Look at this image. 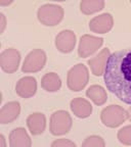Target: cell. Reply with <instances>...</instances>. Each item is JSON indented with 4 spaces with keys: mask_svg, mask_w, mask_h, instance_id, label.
I'll return each instance as SVG.
<instances>
[{
    "mask_svg": "<svg viewBox=\"0 0 131 147\" xmlns=\"http://www.w3.org/2000/svg\"><path fill=\"white\" fill-rule=\"evenodd\" d=\"M107 89L124 103L131 104V48L110 55L104 73Z\"/></svg>",
    "mask_w": 131,
    "mask_h": 147,
    "instance_id": "cell-1",
    "label": "cell"
},
{
    "mask_svg": "<svg viewBox=\"0 0 131 147\" xmlns=\"http://www.w3.org/2000/svg\"><path fill=\"white\" fill-rule=\"evenodd\" d=\"M88 81H89L88 69L83 63L74 65L68 73V87L72 91H81L87 85Z\"/></svg>",
    "mask_w": 131,
    "mask_h": 147,
    "instance_id": "cell-2",
    "label": "cell"
},
{
    "mask_svg": "<svg viewBox=\"0 0 131 147\" xmlns=\"http://www.w3.org/2000/svg\"><path fill=\"white\" fill-rule=\"evenodd\" d=\"M101 122L110 128H117L128 119L127 111L119 105H109L100 113Z\"/></svg>",
    "mask_w": 131,
    "mask_h": 147,
    "instance_id": "cell-3",
    "label": "cell"
},
{
    "mask_svg": "<svg viewBox=\"0 0 131 147\" xmlns=\"http://www.w3.org/2000/svg\"><path fill=\"white\" fill-rule=\"evenodd\" d=\"M38 20L45 26H55L64 18V8L56 4H45L38 9Z\"/></svg>",
    "mask_w": 131,
    "mask_h": 147,
    "instance_id": "cell-4",
    "label": "cell"
},
{
    "mask_svg": "<svg viewBox=\"0 0 131 147\" xmlns=\"http://www.w3.org/2000/svg\"><path fill=\"white\" fill-rule=\"evenodd\" d=\"M72 124H73V121L68 111L58 110L52 113L50 119L51 134L54 136L64 135L71 130Z\"/></svg>",
    "mask_w": 131,
    "mask_h": 147,
    "instance_id": "cell-5",
    "label": "cell"
},
{
    "mask_svg": "<svg viewBox=\"0 0 131 147\" xmlns=\"http://www.w3.org/2000/svg\"><path fill=\"white\" fill-rule=\"evenodd\" d=\"M46 63V54L41 49H34L27 55L23 64V71L35 73L44 67Z\"/></svg>",
    "mask_w": 131,
    "mask_h": 147,
    "instance_id": "cell-6",
    "label": "cell"
},
{
    "mask_svg": "<svg viewBox=\"0 0 131 147\" xmlns=\"http://www.w3.org/2000/svg\"><path fill=\"white\" fill-rule=\"evenodd\" d=\"M102 43H104L102 38L90 36V35H84L80 39V44H79L78 48L79 56L82 58L88 57L91 54H93L95 51L98 50Z\"/></svg>",
    "mask_w": 131,
    "mask_h": 147,
    "instance_id": "cell-7",
    "label": "cell"
},
{
    "mask_svg": "<svg viewBox=\"0 0 131 147\" xmlns=\"http://www.w3.org/2000/svg\"><path fill=\"white\" fill-rule=\"evenodd\" d=\"M21 61V54L16 49L8 48L0 54V65L8 74L14 73Z\"/></svg>",
    "mask_w": 131,
    "mask_h": 147,
    "instance_id": "cell-8",
    "label": "cell"
},
{
    "mask_svg": "<svg viewBox=\"0 0 131 147\" xmlns=\"http://www.w3.org/2000/svg\"><path fill=\"white\" fill-rule=\"evenodd\" d=\"M76 44V35L70 30L62 31L55 38V46L62 53L73 51Z\"/></svg>",
    "mask_w": 131,
    "mask_h": 147,
    "instance_id": "cell-9",
    "label": "cell"
},
{
    "mask_svg": "<svg viewBox=\"0 0 131 147\" xmlns=\"http://www.w3.org/2000/svg\"><path fill=\"white\" fill-rule=\"evenodd\" d=\"M114 20L110 13H102L98 16L92 18L89 23L90 31L98 34H105L113 28Z\"/></svg>",
    "mask_w": 131,
    "mask_h": 147,
    "instance_id": "cell-10",
    "label": "cell"
},
{
    "mask_svg": "<svg viewBox=\"0 0 131 147\" xmlns=\"http://www.w3.org/2000/svg\"><path fill=\"white\" fill-rule=\"evenodd\" d=\"M110 55V49L105 48L98 53V55H96L95 57L88 60V64L90 65L91 71L94 76L99 77L101 75H104L105 69H106L107 61H108Z\"/></svg>",
    "mask_w": 131,
    "mask_h": 147,
    "instance_id": "cell-11",
    "label": "cell"
},
{
    "mask_svg": "<svg viewBox=\"0 0 131 147\" xmlns=\"http://www.w3.org/2000/svg\"><path fill=\"white\" fill-rule=\"evenodd\" d=\"M37 82L36 79L33 77H25L16 83V91L18 95L23 98L32 97L36 93Z\"/></svg>",
    "mask_w": 131,
    "mask_h": 147,
    "instance_id": "cell-12",
    "label": "cell"
},
{
    "mask_svg": "<svg viewBox=\"0 0 131 147\" xmlns=\"http://www.w3.org/2000/svg\"><path fill=\"white\" fill-rule=\"evenodd\" d=\"M21 113V105L18 101L8 102L4 106H2L0 110V123L1 124H8L14 122L18 119Z\"/></svg>",
    "mask_w": 131,
    "mask_h": 147,
    "instance_id": "cell-13",
    "label": "cell"
},
{
    "mask_svg": "<svg viewBox=\"0 0 131 147\" xmlns=\"http://www.w3.org/2000/svg\"><path fill=\"white\" fill-rule=\"evenodd\" d=\"M9 145L12 147H30L32 141L25 129L16 128L9 135Z\"/></svg>",
    "mask_w": 131,
    "mask_h": 147,
    "instance_id": "cell-14",
    "label": "cell"
},
{
    "mask_svg": "<svg viewBox=\"0 0 131 147\" xmlns=\"http://www.w3.org/2000/svg\"><path fill=\"white\" fill-rule=\"evenodd\" d=\"M71 109L77 117L85 119L91 115L92 105L86 99L77 97L71 101Z\"/></svg>",
    "mask_w": 131,
    "mask_h": 147,
    "instance_id": "cell-15",
    "label": "cell"
},
{
    "mask_svg": "<svg viewBox=\"0 0 131 147\" xmlns=\"http://www.w3.org/2000/svg\"><path fill=\"white\" fill-rule=\"evenodd\" d=\"M27 125L33 135H40L44 132L46 127V119L43 113H35L28 117Z\"/></svg>",
    "mask_w": 131,
    "mask_h": 147,
    "instance_id": "cell-16",
    "label": "cell"
},
{
    "mask_svg": "<svg viewBox=\"0 0 131 147\" xmlns=\"http://www.w3.org/2000/svg\"><path fill=\"white\" fill-rule=\"evenodd\" d=\"M86 95L96 105H102L104 103H106L107 99H108L107 91L99 85L90 86L87 89V91H86Z\"/></svg>",
    "mask_w": 131,
    "mask_h": 147,
    "instance_id": "cell-17",
    "label": "cell"
},
{
    "mask_svg": "<svg viewBox=\"0 0 131 147\" xmlns=\"http://www.w3.org/2000/svg\"><path fill=\"white\" fill-rule=\"evenodd\" d=\"M41 86L44 90L48 92H55L60 89L62 82L58 74L55 73H48L44 75V77L41 80Z\"/></svg>",
    "mask_w": 131,
    "mask_h": 147,
    "instance_id": "cell-18",
    "label": "cell"
},
{
    "mask_svg": "<svg viewBox=\"0 0 131 147\" xmlns=\"http://www.w3.org/2000/svg\"><path fill=\"white\" fill-rule=\"evenodd\" d=\"M105 1L102 0H83L80 3L81 11L85 14H91L104 8Z\"/></svg>",
    "mask_w": 131,
    "mask_h": 147,
    "instance_id": "cell-19",
    "label": "cell"
},
{
    "mask_svg": "<svg viewBox=\"0 0 131 147\" xmlns=\"http://www.w3.org/2000/svg\"><path fill=\"white\" fill-rule=\"evenodd\" d=\"M83 147H104L105 146V141L104 139L99 136H90V137L86 138L85 141L82 144Z\"/></svg>",
    "mask_w": 131,
    "mask_h": 147,
    "instance_id": "cell-20",
    "label": "cell"
},
{
    "mask_svg": "<svg viewBox=\"0 0 131 147\" xmlns=\"http://www.w3.org/2000/svg\"><path fill=\"white\" fill-rule=\"evenodd\" d=\"M118 139L125 145H131V126L124 127L118 132Z\"/></svg>",
    "mask_w": 131,
    "mask_h": 147,
    "instance_id": "cell-21",
    "label": "cell"
},
{
    "mask_svg": "<svg viewBox=\"0 0 131 147\" xmlns=\"http://www.w3.org/2000/svg\"><path fill=\"white\" fill-rule=\"evenodd\" d=\"M52 147H60V146H66V147H75V143L71 142L69 140H66V139H58V140L54 141V142L51 144Z\"/></svg>",
    "mask_w": 131,
    "mask_h": 147,
    "instance_id": "cell-22",
    "label": "cell"
},
{
    "mask_svg": "<svg viewBox=\"0 0 131 147\" xmlns=\"http://www.w3.org/2000/svg\"><path fill=\"white\" fill-rule=\"evenodd\" d=\"M0 18H1V30H0V32L2 33L3 31H4V29H5V16H4V14L3 13H1L0 14Z\"/></svg>",
    "mask_w": 131,
    "mask_h": 147,
    "instance_id": "cell-23",
    "label": "cell"
},
{
    "mask_svg": "<svg viewBox=\"0 0 131 147\" xmlns=\"http://www.w3.org/2000/svg\"><path fill=\"white\" fill-rule=\"evenodd\" d=\"M126 111H127V117H128V119L129 121H131V106L126 110Z\"/></svg>",
    "mask_w": 131,
    "mask_h": 147,
    "instance_id": "cell-24",
    "label": "cell"
},
{
    "mask_svg": "<svg viewBox=\"0 0 131 147\" xmlns=\"http://www.w3.org/2000/svg\"><path fill=\"white\" fill-rule=\"evenodd\" d=\"M0 139H1V141H2V146H5V143H4V137H3V135L0 136Z\"/></svg>",
    "mask_w": 131,
    "mask_h": 147,
    "instance_id": "cell-25",
    "label": "cell"
},
{
    "mask_svg": "<svg viewBox=\"0 0 131 147\" xmlns=\"http://www.w3.org/2000/svg\"><path fill=\"white\" fill-rule=\"evenodd\" d=\"M130 3H131V1H130Z\"/></svg>",
    "mask_w": 131,
    "mask_h": 147,
    "instance_id": "cell-26",
    "label": "cell"
}]
</instances>
